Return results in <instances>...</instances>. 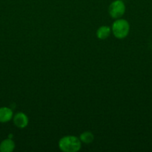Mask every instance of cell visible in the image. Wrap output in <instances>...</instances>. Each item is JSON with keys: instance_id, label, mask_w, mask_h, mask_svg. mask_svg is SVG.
<instances>
[{"instance_id": "1", "label": "cell", "mask_w": 152, "mask_h": 152, "mask_svg": "<svg viewBox=\"0 0 152 152\" xmlns=\"http://www.w3.org/2000/svg\"><path fill=\"white\" fill-rule=\"evenodd\" d=\"M58 146L64 152H77L81 148V141L75 136H66L60 140Z\"/></svg>"}, {"instance_id": "2", "label": "cell", "mask_w": 152, "mask_h": 152, "mask_svg": "<svg viewBox=\"0 0 152 152\" xmlns=\"http://www.w3.org/2000/svg\"><path fill=\"white\" fill-rule=\"evenodd\" d=\"M112 32L118 39H124L128 35L130 31V25L125 19H117L112 25Z\"/></svg>"}, {"instance_id": "3", "label": "cell", "mask_w": 152, "mask_h": 152, "mask_svg": "<svg viewBox=\"0 0 152 152\" xmlns=\"http://www.w3.org/2000/svg\"><path fill=\"white\" fill-rule=\"evenodd\" d=\"M109 14L113 19H119L125 12V5L122 0H116L112 2L109 7Z\"/></svg>"}, {"instance_id": "4", "label": "cell", "mask_w": 152, "mask_h": 152, "mask_svg": "<svg viewBox=\"0 0 152 152\" xmlns=\"http://www.w3.org/2000/svg\"><path fill=\"white\" fill-rule=\"evenodd\" d=\"M13 123L14 125L19 129H24L28 124V118L24 113H17L13 117Z\"/></svg>"}, {"instance_id": "5", "label": "cell", "mask_w": 152, "mask_h": 152, "mask_svg": "<svg viewBox=\"0 0 152 152\" xmlns=\"http://www.w3.org/2000/svg\"><path fill=\"white\" fill-rule=\"evenodd\" d=\"M13 117V111L7 107L0 108V123H7Z\"/></svg>"}, {"instance_id": "6", "label": "cell", "mask_w": 152, "mask_h": 152, "mask_svg": "<svg viewBox=\"0 0 152 152\" xmlns=\"http://www.w3.org/2000/svg\"><path fill=\"white\" fill-rule=\"evenodd\" d=\"M15 148V143L11 139H6L0 144V151L11 152Z\"/></svg>"}, {"instance_id": "7", "label": "cell", "mask_w": 152, "mask_h": 152, "mask_svg": "<svg viewBox=\"0 0 152 152\" xmlns=\"http://www.w3.org/2000/svg\"><path fill=\"white\" fill-rule=\"evenodd\" d=\"M111 28L108 26H101L98 29L96 32L97 37L99 39H106L110 37V34H111Z\"/></svg>"}, {"instance_id": "8", "label": "cell", "mask_w": 152, "mask_h": 152, "mask_svg": "<svg viewBox=\"0 0 152 152\" xmlns=\"http://www.w3.org/2000/svg\"><path fill=\"white\" fill-rule=\"evenodd\" d=\"M80 140L83 143H91L94 140V135L90 132H85L82 133L80 136Z\"/></svg>"}]
</instances>
